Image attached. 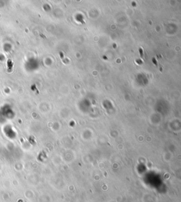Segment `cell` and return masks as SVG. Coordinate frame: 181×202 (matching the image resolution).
<instances>
[{
  "mask_svg": "<svg viewBox=\"0 0 181 202\" xmlns=\"http://www.w3.org/2000/svg\"><path fill=\"white\" fill-rule=\"evenodd\" d=\"M140 57L141 58H142V59L144 60V52H143V50L142 48H140Z\"/></svg>",
  "mask_w": 181,
  "mask_h": 202,
  "instance_id": "6da1fadb",
  "label": "cell"
}]
</instances>
